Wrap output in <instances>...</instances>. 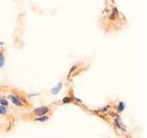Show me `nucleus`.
<instances>
[{"instance_id":"nucleus-11","label":"nucleus","mask_w":147,"mask_h":138,"mask_svg":"<svg viewBox=\"0 0 147 138\" xmlns=\"http://www.w3.org/2000/svg\"><path fill=\"white\" fill-rule=\"evenodd\" d=\"M0 44H3V43H2V42H0Z\"/></svg>"},{"instance_id":"nucleus-4","label":"nucleus","mask_w":147,"mask_h":138,"mask_svg":"<svg viewBox=\"0 0 147 138\" xmlns=\"http://www.w3.org/2000/svg\"><path fill=\"white\" fill-rule=\"evenodd\" d=\"M117 16H118V9L116 8V7H114L113 10H112V14H111V16H110V18L113 19V18H116Z\"/></svg>"},{"instance_id":"nucleus-6","label":"nucleus","mask_w":147,"mask_h":138,"mask_svg":"<svg viewBox=\"0 0 147 138\" xmlns=\"http://www.w3.org/2000/svg\"><path fill=\"white\" fill-rule=\"evenodd\" d=\"M6 109L5 108V106H0V114H6Z\"/></svg>"},{"instance_id":"nucleus-8","label":"nucleus","mask_w":147,"mask_h":138,"mask_svg":"<svg viewBox=\"0 0 147 138\" xmlns=\"http://www.w3.org/2000/svg\"><path fill=\"white\" fill-rule=\"evenodd\" d=\"M0 105L6 107V106L8 105V102H7V100H5V99H0Z\"/></svg>"},{"instance_id":"nucleus-10","label":"nucleus","mask_w":147,"mask_h":138,"mask_svg":"<svg viewBox=\"0 0 147 138\" xmlns=\"http://www.w3.org/2000/svg\"><path fill=\"white\" fill-rule=\"evenodd\" d=\"M63 101H64V103H65V102H69L70 101V99H69L68 98H65V99H64V100H63Z\"/></svg>"},{"instance_id":"nucleus-3","label":"nucleus","mask_w":147,"mask_h":138,"mask_svg":"<svg viewBox=\"0 0 147 138\" xmlns=\"http://www.w3.org/2000/svg\"><path fill=\"white\" fill-rule=\"evenodd\" d=\"M61 88H62V83H59V84L57 85V87H56V88H53V89L51 90L52 94H53V95L58 94L59 91H60V89H61Z\"/></svg>"},{"instance_id":"nucleus-2","label":"nucleus","mask_w":147,"mask_h":138,"mask_svg":"<svg viewBox=\"0 0 147 138\" xmlns=\"http://www.w3.org/2000/svg\"><path fill=\"white\" fill-rule=\"evenodd\" d=\"M9 99L12 100V102L15 104V105H17V106H18V107H21V106H23V104H22V102L20 101L19 99H18V97L16 96H9Z\"/></svg>"},{"instance_id":"nucleus-7","label":"nucleus","mask_w":147,"mask_h":138,"mask_svg":"<svg viewBox=\"0 0 147 138\" xmlns=\"http://www.w3.org/2000/svg\"><path fill=\"white\" fill-rule=\"evenodd\" d=\"M4 63H5V59H4V56L3 54H0V67L4 66Z\"/></svg>"},{"instance_id":"nucleus-5","label":"nucleus","mask_w":147,"mask_h":138,"mask_svg":"<svg viewBox=\"0 0 147 138\" xmlns=\"http://www.w3.org/2000/svg\"><path fill=\"white\" fill-rule=\"evenodd\" d=\"M49 118H48L47 116H43V117H41V118H37L36 121H46Z\"/></svg>"},{"instance_id":"nucleus-1","label":"nucleus","mask_w":147,"mask_h":138,"mask_svg":"<svg viewBox=\"0 0 147 138\" xmlns=\"http://www.w3.org/2000/svg\"><path fill=\"white\" fill-rule=\"evenodd\" d=\"M49 111V109L47 107H40V108H37L33 110V113L36 115H39V116H43L45 113H47Z\"/></svg>"},{"instance_id":"nucleus-9","label":"nucleus","mask_w":147,"mask_h":138,"mask_svg":"<svg viewBox=\"0 0 147 138\" xmlns=\"http://www.w3.org/2000/svg\"><path fill=\"white\" fill-rule=\"evenodd\" d=\"M119 107H120V108H119V109H120V111H121V110H123V103H122V102H120Z\"/></svg>"}]
</instances>
